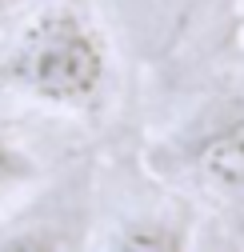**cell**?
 I'll use <instances>...</instances> for the list:
<instances>
[{
    "mask_svg": "<svg viewBox=\"0 0 244 252\" xmlns=\"http://www.w3.org/2000/svg\"><path fill=\"white\" fill-rule=\"evenodd\" d=\"M184 152L200 176L228 192H244V104L212 108V116L188 132Z\"/></svg>",
    "mask_w": 244,
    "mask_h": 252,
    "instance_id": "cell-2",
    "label": "cell"
},
{
    "mask_svg": "<svg viewBox=\"0 0 244 252\" xmlns=\"http://www.w3.org/2000/svg\"><path fill=\"white\" fill-rule=\"evenodd\" d=\"M104 244H116V248H184L192 244V232L180 216H128L120 228H112V236Z\"/></svg>",
    "mask_w": 244,
    "mask_h": 252,
    "instance_id": "cell-3",
    "label": "cell"
},
{
    "mask_svg": "<svg viewBox=\"0 0 244 252\" xmlns=\"http://www.w3.org/2000/svg\"><path fill=\"white\" fill-rule=\"evenodd\" d=\"M4 8H8V0H0V16H4Z\"/></svg>",
    "mask_w": 244,
    "mask_h": 252,
    "instance_id": "cell-5",
    "label": "cell"
},
{
    "mask_svg": "<svg viewBox=\"0 0 244 252\" xmlns=\"http://www.w3.org/2000/svg\"><path fill=\"white\" fill-rule=\"evenodd\" d=\"M0 76L28 100L88 112L104 100L112 52L100 24L72 0H56L28 20L0 60Z\"/></svg>",
    "mask_w": 244,
    "mask_h": 252,
    "instance_id": "cell-1",
    "label": "cell"
},
{
    "mask_svg": "<svg viewBox=\"0 0 244 252\" xmlns=\"http://www.w3.org/2000/svg\"><path fill=\"white\" fill-rule=\"evenodd\" d=\"M40 180V160L24 144L0 132V212H4L20 192H28Z\"/></svg>",
    "mask_w": 244,
    "mask_h": 252,
    "instance_id": "cell-4",
    "label": "cell"
}]
</instances>
